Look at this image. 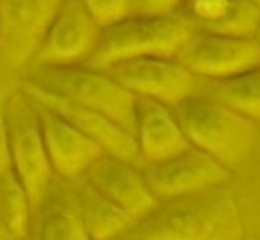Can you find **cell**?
Wrapping results in <instances>:
<instances>
[{"mask_svg":"<svg viewBox=\"0 0 260 240\" xmlns=\"http://www.w3.org/2000/svg\"><path fill=\"white\" fill-rule=\"evenodd\" d=\"M134 230L146 240H246L242 209L228 185L160 201Z\"/></svg>","mask_w":260,"mask_h":240,"instance_id":"cell-1","label":"cell"},{"mask_svg":"<svg viewBox=\"0 0 260 240\" xmlns=\"http://www.w3.org/2000/svg\"><path fill=\"white\" fill-rule=\"evenodd\" d=\"M173 114L189 144L207 153L228 169H238L260 142V124L203 94L173 106Z\"/></svg>","mask_w":260,"mask_h":240,"instance_id":"cell-2","label":"cell"},{"mask_svg":"<svg viewBox=\"0 0 260 240\" xmlns=\"http://www.w3.org/2000/svg\"><path fill=\"white\" fill-rule=\"evenodd\" d=\"M195 31L197 28L183 12L165 16L130 14L102 28L95 51L83 65L108 71L116 63L138 57L175 59Z\"/></svg>","mask_w":260,"mask_h":240,"instance_id":"cell-3","label":"cell"},{"mask_svg":"<svg viewBox=\"0 0 260 240\" xmlns=\"http://www.w3.org/2000/svg\"><path fill=\"white\" fill-rule=\"evenodd\" d=\"M0 114L10 171L28 195L30 205L37 207L45 201L55 175L45 148L37 106L22 89H12L0 106Z\"/></svg>","mask_w":260,"mask_h":240,"instance_id":"cell-4","label":"cell"},{"mask_svg":"<svg viewBox=\"0 0 260 240\" xmlns=\"http://www.w3.org/2000/svg\"><path fill=\"white\" fill-rule=\"evenodd\" d=\"M22 81H28L45 92L98 110L134 134L136 96L122 87L108 71L93 69L89 65L28 67Z\"/></svg>","mask_w":260,"mask_h":240,"instance_id":"cell-5","label":"cell"},{"mask_svg":"<svg viewBox=\"0 0 260 240\" xmlns=\"http://www.w3.org/2000/svg\"><path fill=\"white\" fill-rule=\"evenodd\" d=\"M100 33L81 0H61L28 67L83 65L93 55Z\"/></svg>","mask_w":260,"mask_h":240,"instance_id":"cell-6","label":"cell"},{"mask_svg":"<svg viewBox=\"0 0 260 240\" xmlns=\"http://www.w3.org/2000/svg\"><path fill=\"white\" fill-rule=\"evenodd\" d=\"M142 173L158 203L209 187L230 185L234 181L232 169L195 146H189L167 161L148 163L142 167Z\"/></svg>","mask_w":260,"mask_h":240,"instance_id":"cell-7","label":"cell"},{"mask_svg":"<svg viewBox=\"0 0 260 240\" xmlns=\"http://www.w3.org/2000/svg\"><path fill=\"white\" fill-rule=\"evenodd\" d=\"M175 59L199 79H228L260 65V45L256 39L195 31Z\"/></svg>","mask_w":260,"mask_h":240,"instance_id":"cell-8","label":"cell"},{"mask_svg":"<svg viewBox=\"0 0 260 240\" xmlns=\"http://www.w3.org/2000/svg\"><path fill=\"white\" fill-rule=\"evenodd\" d=\"M108 73L136 98H148L171 108L199 89V77L169 57L128 59L110 67Z\"/></svg>","mask_w":260,"mask_h":240,"instance_id":"cell-9","label":"cell"},{"mask_svg":"<svg viewBox=\"0 0 260 240\" xmlns=\"http://www.w3.org/2000/svg\"><path fill=\"white\" fill-rule=\"evenodd\" d=\"M20 89L39 106L55 112L65 122H69L73 128H77L81 134H85L89 140H93L104 153L126 159L130 163H136L142 167V159L138 155V146L134 140V134L108 116H104L98 110H91L87 106H81L77 102H71L67 98L55 96L51 92H45L28 81H22Z\"/></svg>","mask_w":260,"mask_h":240,"instance_id":"cell-10","label":"cell"},{"mask_svg":"<svg viewBox=\"0 0 260 240\" xmlns=\"http://www.w3.org/2000/svg\"><path fill=\"white\" fill-rule=\"evenodd\" d=\"M81 179L132 218L134 224L144 220L158 205V199L146 185L142 167L126 159L104 153L85 169Z\"/></svg>","mask_w":260,"mask_h":240,"instance_id":"cell-11","label":"cell"},{"mask_svg":"<svg viewBox=\"0 0 260 240\" xmlns=\"http://www.w3.org/2000/svg\"><path fill=\"white\" fill-rule=\"evenodd\" d=\"M61 0H0V57L28 65Z\"/></svg>","mask_w":260,"mask_h":240,"instance_id":"cell-12","label":"cell"},{"mask_svg":"<svg viewBox=\"0 0 260 240\" xmlns=\"http://www.w3.org/2000/svg\"><path fill=\"white\" fill-rule=\"evenodd\" d=\"M35 106L39 112L41 132H43V140H45V148H47L53 173L71 181L81 179L85 169L100 155H104V151L85 134H81L77 128H73L69 122H65L61 116H57L55 112L39 104Z\"/></svg>","mask_w":260,"mask_h":240,"instance_id":"cell-13","label":"cell"},{"mask_svg":"<svg viewBox=\"0 0 260 240\" xmlns=\"http://www.w3.org/2000/svg\"><path fill=\"white\" fill-rule=\"evenodd\" d=\"M134 140L142 167L167 161L191 146L173 108L148 98H136L134 102Z\"/></svg>","mask_w":260,"mask_h":240,"instance_id":"cell-14","label":"cell"},{"mask_svg":"<svg viewBox=\"0 0 260 240\" xmlns=\"http://www.w3.org/2000/svg\"><path fill=\"white\" fill-rule=\"evenodd\" d=\"M77 187L71 195L83 230L89 240H114L134 226V220L128 218L120 207L100 195L83 179H77Z\"/></svg>","mask_w":260,"mask_h":240,"instance_id":"cell-15","label":"cell"},{"mask_svg":"<svg viewBox=\"0 0 260 240\" xmlns=\"http://www.w3.org/2000/svg\"><path fill=\"white\" fill-rule=\"evenodd\" d=\"M203 94L260 124V65L228 79H199Z\"/></svg>","mask_w":260,"mask_h":240,"instance_id":"cell-16","label":"cell"},{"mask_svg":"<svg viewBox=\"0 0 260 240\" xmlns=\"http://www.w3.org/2000/svg\"><path fill=\"white\" fill-rule=\"evenodd\" d=\"M39 240H89L71 197L47 203L41 216Z\"/></svg>","mask_w":260,"mask_h":240,"instance_id":"cell-17","label":"cell"},{"mask_svg":"<svg viewBox=\"0 0 260 240\" xmlns=\"http://www.w3.org/2000/svg\"><path fill=\"white\" fill-rule=\"evenodd\" d=\"M258 26H260V6L254 0H230L225 14L205 31L228 37L254 39Z\"/></svg>","mask_w":260,"mask_h":240,"instance_id":"cell-18","label":"cell"},{"mask_svg":"<svg viewBox=\"0 0 260 240\" xmlns=\"http://www.w3.org/2000/svg\"><path fill=\"white\" fill-rule=\"evenodd\" d=\"M28 207H30L28 195L20 187L14 173L12 171L2 173L0 175V214H2L4 222L12 230L22 232L26 226Z\"/></svg>","mask_w":260,"mask_h":240,"instance_id":"cell-19","label":"cell"},{"mask_svg":"<svg viewBox=\"0 0 260 240\" xmlns=\"http://www.w3.org/2000/svg\"><path fill=\"white\" fill-rule=\"evenodd\" d=\"M100 28L112 26L132 14V0H81Z\"/></svg>","mask_w":260,"mask_h":240,"instance_id":"cell-20","label":"cell"},{"mask_svg":"<svg viewBox=\"0 0 260 240\" xmlns=\"http://www.w3.org/2000/svg\"><path fill=\"white\" fill-rule=\"evenodd\" d=\"M185 0H132V14L165 16L181 12Z\"/></svg>","mask_w":260,"mask_h":240,"instance_id":"cell-21","label":"cell"},{"mask_svg":"<svg viewBox=\"0 0 260 240\" xmlns=\"http://www.w3.org/2000/svg\"><path fill=\"white\" fill-rule=\"evenodd\" d=\"M114 240H146L142 234H138L136 230H134V226L130 228V230H126L124 234H120V236H116Z\"/></svg>","mask_w":260,"mask_h":240,"instance_id":"cell-22","label":"cell"},{"mask_svg":"<svg viewBox=\"0 0 260 240\" xmlns=\"http://www.w3.org/2000/svg\"><path fill=\"white\" fill-rule=\"evenodd\" d=\"M254 39H256V43L260 45V26H258V31H256V37H254Z\"/></svg>","mask_w":260,"mask_h":240,"instance_id":"cell-23","label":"cell"},{"mask_svg":"<svg viewBox=\"0 0 260 240\" xmlns=\"http://www.w3.org/2000/svg\"><path fill=\"white\" fill-rule=\"evenodd\" d=\"M254 2H256V4H258V6H260V0H254Z\"/></svg>","mask_w":260,"mask_h":240,"instance_id":"cell-24","label":"cell"}]
</instances>
